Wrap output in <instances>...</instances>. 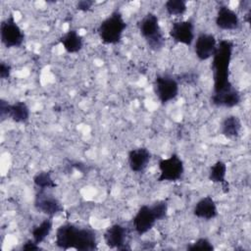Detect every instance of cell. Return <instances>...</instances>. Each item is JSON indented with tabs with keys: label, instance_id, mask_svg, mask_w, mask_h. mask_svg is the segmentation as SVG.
Returning <instances> with one entry per match:
<instances>
[{
	"label": "cell",
	"instance_id": "cell-1",
	"mask_svg": "<svg viewBox=\"0 0 251 251\" xmlns=\"http://www.w3.org/2000/svg\"><path fill=\"white\" fill-rule=\"evenodd\" d=\"M233 48L234 44L228 39H222L218 42L211 65L214 81L212 96L221 95L235 88L229 80V68Z\"/></svg>",
	"mask_w": 251,
	"mask_h": 251
},
{
	"label": "cell",
	"instance_id": "cell-2",
	"mask_svg": "<svg viewBox=\"0 0 251 251\" xmlns=\"http://www.w3.org/2000/svg\"><path fill=\"white\" fill-rule=\"evenodd\" d=\"M55 245L64 250L73 248L79 251H93L97 249L98 241L93 229L66 223L56 229Z\"/></svg>",
	"mask_w": 251,
	"mask_h": 251
},
{
	"label": "cell",
	"instance_id": "cell-3",
	"mask_svg": "<svg viewBox=\"0 0 251 251\" xmlns=\"http://www.w3.org/2000/svg\"><path fill=\"white\" fill-rule=\"evenodd\" d=\"M137 26L140 35L150 50L158 52L165 46L166 38L156 14L152 12L145 14L138 22Z\"/></svg>",
	"mask_w": 251,
	"mask_h": 251
},
{
	"label": "cell",
	"instance_id": "cell-4",
	"mask_svg": "<svg viewBox=\"0 0 251 251\" xmlns=\"http://www.w3.org/2000/svg\"><path fill=\"white\" fill-rule=\"evenodd\" d=\"M127 26L122 13L118 10L113 11L98 25L97 33L104 44L113 45L119 43Z\"/></svg>",
	"mask_w": 251,
	"mask_h": 251
},
{
	"label": "cell",
	"instance_id": "cell-5",
	"mask_svg": "<svg viewBox=\"0 0 251 251\" xmlns=\"http://www.w3.org/2000/svg\"><path fill=\"white\" fill-rule=\"evenodd\" d=\"M153 90L159 102L165 105L173 101L178 95L179 82L176 76L168 74H160L154 78Z\"/></svg>",
	"mask_w": 251,
	"mask_h": 251
},
{
	"label": "cell",
	"instance_id": "cell-6",
	"mask_svg": "<svg viewBox=\"0 0 251 251\" xmlns=\"http://www.w3.org/2000/svg\"><path fill=\"white\" fill-rule=\"evenodd\" d=\"M158 168L160 173L157 180L159 182L178 181L182 178L184 174L183 161L176 153H173L168 158L160 159L158 162Z\"/></svg>",
	"mask_w": 251,
	"mask_h": 251
},
{
	"label": "cell",
	"instance_id": "cell-7",
	"mask_svg": "<svg viewBox=\"0 0 251 251\" xmlns=\"http://www.w3.org/2000/svg\"><path fill=\"white\" fill-rule=\"evenodd\" d=\"M0 38L6 48H19L25 41V32L16 22L13 15L2 21L0 25Z\"/></svg>",
	"mask_w": 251,
	"mask_h": 251
},
{
	"label": "cell",
	"instance_id": "cell-8",
	"mask_svg": "<svg viewBox=\"0 0 251 251\" xmlns=\"http://www.w3.org/2000/svg\"><path fill=\"white\" fill-rule=\"evenodd\" d=\"M34 208L47 217L54 218L64 211L63 204L48 190L38 189L34 197Z\"/></svg>",
	"mask_w": 251,
	"mask_h": 251
},
{
	"label": "cell",
	"instance_id": "cell-9",
	"mask_svg": "<svg viewBox=\"0 0 251 251\" xmlns=\"http://www.w3.org/2000/svg\"><path fill=\"white\" fill-rule=\"evenodd\" d=\"M169 35L176 43L191 46L195 39L194 22L189 19L172 23Z\"/></svg>",
	"mask_w": 251,
	"mask_h": 251
},
{
	"label": "cell",
	"instance_id": "cell-10",
	"mask_svg": "<svg viewBox=\"0 0 251 251\" xmlns=\"http://www.w3.org/2000/svg\"><path fill=\"white\" fill-rule=\"evenodd\" d=\"M217 45L218 41L214 34L200 32L193 42L194 54L199 61H207L213 57Z\"/></svg>",
	"mask_w": 251,
	"mask_h": 251
},
{
	"label": "cell",
	"instance_id": "cell-11",
	"mask_svg": "<svg viewBox=\"0 0 251 251\" xmlns=\"http://www.w3.org/2000/svg\"><path fill=\"white\" fill-rule=\"evenodd\" d=\"M127 229L121 224H113L104 232L105 244L112 249L129 250L127 246Z\"/></svg>",
	"mask_w": 251,
	"mask_h": 251
},
{
	"label": "cell",
	"instance_id": "cell-12",
	"mask_svg": "<svg viewBox=\"0 0 251 251\" xmlns=\"http://www.w3.org/2000/svg\"><path fill=\"white\" fill-rule=\"evenodd\" d=\"M157 222L150 205L144 204L138 208L132 218V226L138 235H143L150 231Z\"/></svg>",
	"mask_w": 251,
	"mask_h": 251
},
{
	"label": "cell",
	"instance_id": "cell-13",
	"mask_svg": "<svg viewBox=\"0 0 251 251\" xmlns=\"http://www.w3.org/2000/svg\"><path fill=\"white\" fill-rule=\"evenodd\" d=\"M215 24L222 30H236L240 27L241 22L234 10L227 5H221L216 14Z\"/></svg>",
	"mask_w": 251,
	"mask_h": 251
},
{
	"label": "cell",
	"instance_id": "cell-14",
	"mask_svg": "<svg viewBox=\"0 0 251 251\" xmlns=\"http://www.w3.org/2000/svg\"><path fill=\"white\" fill-rule=\"evenodd\" d=\"M151 160V152L146 147H136L129 150L127 163L131 172L142 173L148 167Z\"/></svg>",
	"mask_w": 251,
	"mask_h": 251
},
{
	"label": "cell",
	"instance_id": "cell-15",
	"mask_svg": "<svg viewBox=\"0 0 251 251\" xmlns=\"http://www.w3.org/2000/svg\"><path fill=\"white\" fill-rule=\"evenodd\" d=\"M193 215L201 220L210 221L218 217V207L215 200L210 196H204L199 199L192 210Z\"/></svg>",
	"mask_w": 251,
	"mask_h": 251
},
{
	"label": "cell",
	"instance_id": "cell-16",
	"mask_svg": "<svg viewBox=\"0 0 251 251\" xmlns=\"http://www.w3.org/2000/svg\"><path fill=\"white\" fill-rule=\"evenodd\" d=\"M60 42L65 51L70 54L79 52L83 47V38L75 29H69L61 37Z\"/></svg>",
	"mask_w": 251,
	"mask_h": 251
},
{
	"label": "cell",
	"instance_id": "cell-17",
	"mask_svg": "<svg viewBox=\"0 0 251 251\" xmlns=\"http://www.w3.org/2000/svg\"><path fill=\"white\" fill-rule=\"evenodd\" d=\"M226 172H227L226 164L224 161L219 160V161L215 162L210 167V170H209V173H208L209 180L214 182V183L221 184L225 193H227L228 190H229L228 182L226 180Z\"/></svg>",
	"mask_w": 251,
	"mask_h": 251
},
{
	"label": "cell",
	"instance_id": "cell-18",
	"mask_svg": "<svg viewBox=\"0 0 251 251\" xmlns=\"http://www.w3.org/2000/svg\"><path fill=\"white\" fill-rule=\"evenodd\" d=\"M242 130L241 120L235 115L226 116L221 124V133L228 138L234 139L237 138Z\"/></svg>",
	"mask_w": 251,
	"mask_h": 251
},
{
	"label": "cell",
	"instance_id": "cell-19",
	"mask_svg": "<svg viewBox=\"0 0 251 251\" xmlns=\"http://www.w3.org/2000/svg\"><path fill=\"white\" fill-rule=\"evenodd\" d=\"M8 118L17 124H26L30 118V110L24 101H16L9 104Z\"/></svg>",
	"mask_w": 251,
	"mask_h": 251
},
{
	"label": "cell",
	"instance_id": "cell-20",
	"mask_svg": "<svg viewBox=\"0 0 251 251\" xmlns=\"http://www.w3.org/2000/svg\"><path fill=\"white\" fill-rule=\"evenodd\" d=\"M52 229H53V218L47 217L31 228V231H30L31 237L36 243L40 244L48 237Z\"/></svg>",
	"mask_w": 251,
	"mask_h": 251
},
{
	"label": "cell",
	"instance_id": "cell-21",
	"mask_svg": "<svg viewBox=\"0 0 251 251\" xmlns=\"http://www.w3.org/2000/svg\"><path fill=\"white\" fill-rule=\"evenodd\" d=\"M33 184L38 188V189H43V190H49L53 189L57 186L55 180L53 179L51 173L42 171L38 172L34 176H33Z\"/></svg>",
	"mask_w": 251,
	"mask_h": 251
},
{
	"label": "cell",
	"instance_id": "cell-22",
	"mask_svg": "<svg viewBox=\"0 0 251 251\" xmlns=\"http://www.w3.org/2000/svg\"><path fill=\"white\" fill-rule=\"evenodd\" d=\"M164 9L169 16L180 17L187 11V3L184 0H168L164 4Z\"/></svg>",
	"mask_w": 251,
	"mask_h": 251
},
{
	"label": "cell",
	"instance_id": "cell-23",
	"mask_svg": "<svg viewBox=\"0 0 251 251\" xmlns=\"http://www.w3.org/2000/svg\"><path fill=\"white\" fill-rule=\"evenodd\" d=\"M150 207L157 221H163L167 218L169 212V204L166 200H157L152 205H150Z\"/></svg>",
	"mask_w": 251,
	"mask_h": 251
},
{
	"label": "cell",
	"instance_id": "cell-24",
	"mask_svg": "<svg viewBox=\"0 0 251 251\" xmlns=\"http://www.w3.org/2000/svg\"><path fill=\"white\" fill-rule=\"evenodd\" d=\"M186 249L189 250V251H197V250L212 251V250H214V246H213L212 242L208 238L200 237L197 240H195L194 242H192L189 245H187Z\"/></svg>",
	"mask_w": 251,
	"mask_h": 251
},
{
	"label": "cell",
	"instance_id": "cell-25",
	"mask_svg": "<svg viewBox=\"0 0 251 251\" xmlns=\"http://www.w3.org/2000/svg\"><path fill=\"white\" fill-rule=\"evenodd\" d=\"M94 4H95V2L91 1V0H80V1L76 2L75 8H76V10H78L80 12H88L92 9Z\"/></svg>",
	"mask_w": 251,
	"mask_h": 251
},
{
	"label": "cell",
	"instance_id": "cell-26",
	"mask_svg": "<svg viewBox=\"0 0 251 251\" xmlns=\"http://www.w3.org/2000/svg\"><path fill=\"white\" fill-rule=\"evenodd\" d=\"M12 73V67L6 62L0 63V77L2 79H8Z\"/></svg>",
	"mask_w": 251,
	"mask_h": 251
},
{
	"label": "cell",
	"instance_id": "cell-27",
	"mask_svg": "<svg viewBox=\"0 0 251 251\" xmlns=\"http://www.w3.org/2000/svg\"><path fill=\"white\" fill-rule=\"evenodd\" d=\"M176 78H177L178 82H179L180 80H183L184 82L191 84V83H194V82L196 81V79H197V75L191 74V73H186V74L179 75L178 76H176Z\"/></svg>",
	"mask_w": 251,
	"mask_h": 251
},
{
	"label": "cell",
	"instance_id": "cell-28",
	"mask_svg": "<svg viewBox=\"0 0 251 251\" xmlns=\"http://www.w3.org/2000/svg\"><path fill=\"white\" fill-rule=\"evenodd\" d=\"M9 102L1 99L0 100V118H1V122L5 121L6 119H8V109H9Z\"/></svg>",
	"mask_w": 251,
	"mask_h": 251
},
{
	"label": "cell",
	"instance_id": "cell-29",
	"mask_svg": "<svg viewBox=\"0 0 251 251\" xmlns=\"http://www.w3.org/2000/svg\"><path fill=\"white\" fill-rule=\"evenodd\" d=\"M22 249L23 250H31V251H37L40 250V246L38 243H36L32 238L31 239H27L26 241H25L22 245Z\"/></svg>",
	"mask_w": 251,
	"mask_h": 251
}]
</instances>
